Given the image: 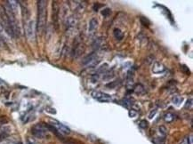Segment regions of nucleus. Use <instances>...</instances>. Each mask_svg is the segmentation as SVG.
Instances as JSON below:
<instances>
[{
  "label": "nucleus",
  "instance_id": "1",
  "mask_svg": "<svg viewBox=\"0 0 193 144\" xmlns=\"http://www.w3.org/2000/svg\"><path fill=\"white\" fill-rule=\"evenodd\" d=\"M47 16V4L46 1L39 0L38 1V20H37V29L39 33H42L45 29L46 24Z\"/></svg>",
  "mask_w": 193,
  "mask_h": 144
},
{
  "label": "nucleus",
  "instance_id": "2",
  "mask_svg": "<svg viewBox=\"0 0 193 144\" xmlns=\"http://www.w3.org/2000/svg\"><path fill=\"white\" fill-rule=\"evenodd\" d=\"M49 128L47 124H44L40 123L35 124L32 128H31V133L32 134L39 139H44L47 136L48 132H49Z\"/></svg>",
  "mask_w": 193,
  "mask_h": 144
},
{
  "label": "nucleus",
  "instance_id": "3",
  "mask_svg": "<svg viewBox=\"0 0 193 144\" xmlns=\"http://www.w3.org/2000/svg\"><path fill=\"white\" fill-rule=\"evenodd\" d=\"M36 22L33 20H30L26 23L25 26V34L27 38L30 41H35L36 38Z\"/></svg>",
  "mask_w": 193,
  "mask_h": 144
},
{
  "label": "nucleus",
  "instance_id": "4",
  "mask_svg": "<svg viewBox=\"0 0 193 144\" xmlns=\"http://www.w3.org/2000/svg\"><path fill=\"white\" fill-rule=\"evenodd\" d=\"M91 95H92V97L94 99H95V100L101 102V103H109V102L112 101V96L111 95H110L108 93H105L103 92H101V91H93Z\"/></svg>",
  "mask_w": 193,
  "mask_h": 144
},
{
  "label": "nucleus",
  "instance_id": "5",
  "mask_svg": "<svg viewBox=\"0 0 193 144\" xmlns=\"http://www.w3.org/2000/svg\"><path fill=\"white\" fill-rule=\"evenodd\" d=\"M51 126L56 131V133H61V134H70V128L57 120H52Z\"/></svg>",
  "mask_w": 193,
  "mask_h": 144
},
{
  "label": "nucleus",
  "instance_id": "6",
  "mask_svg": "<svg viewBox=\"0 0 193 144\" xmlns=\"http://www.w3.org/2000/svg\"><path fill=\"white\" fill-rule=\"evenodd\" d=\"M98 62H99V60H98L96 54L95 53H92L91 54H89L86 58H84L82 64L84 66H94V65L97 64Z\"/></svg>",
  "mask_w": 193,
  "mask_h": 144
},
{
  "label": "nucleus",
  "instance_id": "7",
  "mask_svg": "<svg viewBox=\"0 0 193 144\" xmlns=\"http://www.w3.org/2000/svg\"><path fill=\"white\" fill-rule=\"evenodd\" d=\"M10 134V128L8 126H1L0 127V142L6 139Z\"/></svg>",
  "mask_w": 193,
  "mask_h": 144
},
{
  "label": "nucleus",
  "instance_id": "8",
  "mask_svg": "<svg viewBox=\"0 0 193 144\" xmlns=\"http://www.w3.org/2000/svg\"><path fill=\"white\" fill-rule=\"evenodd\" d=\"M56 3L57 2H54V4H53V20L54 21V25L57 28L59 19V7Z\"/></svg>",
  "mask_w": 193,
  "mask_h": 144
},
{
  "label": "nucleus",
  "instance_id": "9",
  "mask_svg": "<svg viewBox=\"0 0 193 144\" xmlns=\"http://www.w3.org/2000/svg\"><path fill=\"white\" fill-rule=\"evenodd\" d=\"M165 69H166L165 66L160 62H155L153 67H152V72L155 73V74H158V73L164 72Z\"/></svg>",
  "mask_w": 193,
  "mask_h": 144
},
{
  "label": "nucleus",
  "instance_id": "10",
  "mask_svg": "<svg viewBox=\"0 0 193 144\" xmlns=\"http://www.w3.org/2000/svg\"><path fill=\"white\" fill-rule=\"evenodd\" d=\"M97 27H98V21L95 18H92L90 21H89V26H88V31L93 33L96 30Z\"/></svg>",
  "mask_w": 193,
  "mask_h": 144
},
{
  "label": "nucleus",
  "instance_id": "11",
  "mask_svg": "<svg viewBox=\"0 0 193 144\" xmlns=\"http://www.w3.org/2000/svg\"><path fill=\"white\" fill-rule=\"evenodd\" d=\"M77 24V20L73 17V16H70L67 20V26L69 29H73L76 27Z\"/></svg>",
  "mask_w": 193,
  "mask_h": 144
},
{
  "label": "nucleus",
  "instance_id": "12",
  "mask_svg": "<svg viewBox=\"0 0 193 144\" xmlns=\"http://www.w3.org/2000/svg\"><path fill=\"white\" fill-rule=\"evenodd\" d=\"M104 43V40L102 39V38H98L96 40H95V42L93 43V48L94 49H99L102 46Z\"/></svg>",
  "mask_w": 193,
  "mask_h": 144
},
{
  "label": "nucleus",
  "instance_id": "13",
  "mask_svg": "<svg viewBox=\"0 0 193 144\" xmlns=\"http://www.w3.org/2000/svg\"><path fill=\"white\" fill-rule=\"evenodd\" d=\"M175 116H174L173 113H170V112H167V113H166L165 115H164V120L166 121V122H167V123H171V122H173L174 120V118Z\"/></svg>",
  "mask_w": 193,
  "mask_h": 144
},
{
  "label": "nucleus",
  "instance_id": "14",
  "mask_svg": "<svg viewBox=\"0 0 193 144\" xmlns=\"http://www.w3.org/2000/svg\"><path fill=\"white\" fill-rule=\"evenodd\" d=\"M113 34H114V37L116 38L117 39H118V40H121V39L123 38V37H124V35H123L122 31H121L119 29H114Z\"/></svg>",
  "mask_w": 193,
  "mask_h": 144
},
{
  "label": "nucleus",
  "instance_id": "15",
  "mask_svg": "<svg viewBox=\"0 0 193 144\" xmlns=\"http://www.w3.org/2000/svg\"><path fill=\"white\" fill-rule=\"evenodd\" d=\"M182 102V98L179 97V96H175L174 99H173V103L176 106H179L181 103Z\"/></svg>",
  "mask_w": 193,
  "mask_h": 144
},
{
  "label": "nucleus",
  "instance_id": "16",
  "mask_svg": "<svg viewBox=\"0 0 193 144\" xmlns=\"http://www.w3.org/2000/svg\"><path fill=\"white\" fill-rule=\"evenodd\" d=\"M111 11L110 8H105V9H103V10L101 11V14H102L104 17H108V16L111 14Z\"/></svg>",
  "mask_w": 193,
  "mask_h": 144
},
{
  "label": "nucleus",
  "instance_id": "17",
  "mask_svg": "<svg viewBox=\"0 0 193 144\" xmlns=\"http://www.w3.org/2000/svg\"><path fill=\"white\" fill-rule=\"evenodd\" d=\"M139 126L142 128V129H146L148 127V122L146 120H142L140 123H139Z\"/></svg>",
  "mask_w": 193,
  "mask_h": 144
},
{
  "label": "nucleus",
  "instance_id": "18",
  "mask_svg": "<svg viewBox=\"0 0 193 144\" xmlns=\"http://www.w3.org/2000/svg\"><path fill=\"white\" fill-rule=\"evenodd\" d=\"M141 22L144 25V26H149L150 25V21L148 19L144 18V17H141Z\"/></svg>",
  "mask_w": 193,
  "mask_h": 144
},
{
  "label": "nucleus",
  "instance_id": "19",
  "mask_svg": "<svg viewBox=\"0 0 193 144\" xmlns=\"http://www.w3.org/2000/svg\"><path fill=\"white\" fill-rule=\"evenodd\" d=\"M191 109L192 108V99H190V100H188L187 101V103H186V104H185V109Z\"/></svg>",
  "mask_w": 193,
  "mask_h": 144
},
{
  "label": "nucleus",
  "instance_id": "20",
  "mask_svg": "<svg viewBox=\"0 0 193 144\" xmlns=\"http://www.w3.org/2000/svg\"><path fill=\"white\" fill-rule=\"evenodd\" d=\"M128 114H129L130 118H135L137 116V111H135V109H132V110L130 109L129 112H128Z\"/></svg>",
  "mask_w": 193,
  "mask_h": 144
},
{
  "label": "nucleus",
  "instance_id": "21",
  "mask_svg": "<svg viewBox=\"0 0 193 144\" xmlns=\"http://www.w3.org/2000/svg\"><path fill=\"white\" fill-rule=\"evenodd\" d=\"M159 132L162 133V135H166L167 134V129H166V127L165 126H160L159 127Z\"/></svg>",
  "mask_w": 193,
  "mask_h": 144
},
{
  "label": "nucleus",
  "instance_id": "22",
  "mask_svg": "<svg viewBox=\"0 0 193 144\" xmlns=\"http://www.w3.org/2000/svg\"><path fill=\"white\" fill-rule=\"evenodd\" d=\"M156 113H157V109H154V110H152L151 113H150V115H149V118L150 119H152L153 118H154V116L156 115Z\"/></svg>",
  "mask_w": 193,
  "mask_h": 144
},
{
  "label": "nucleus",
  "instance_id": "23",
  "mask_svg": "<svg viewBox=\"0 0 193 144\" xmlns=\"http://www.w3.org/2000/svg\"><path fill=\"white\" fill-rule=\"evenodd\" d=\"M180 144H190L189 143V140H188V137H186V138H184L181 142H180Z\"/></svg>",
  "mask_w": 193,
  "mask_h": 144
},
{
  "label": "nucleus",
  "instance_id": "24",
  "mask_svg": "<svg viewBox=\"0 0 193 144\" xmlns=\"http://www.w3.org/2000/svg\"><path fill=\"white\" fill-rule=\"evenodd\" d=\"M28 144H38L33 139H29L28 140Z\"/></svg>",
  "mask_w": 193,
  "mask_h": 144
},
{
  "label": "nucleus",
  "instance_id": "25",
  "mask_svg": "<svg viewBox=\"0 0 193 144\" xmlns=\"http://www.w3.org/2000/svg\"><path fill=\"white\" fill-rule=\"evenodd\" d=\"M2 46V39L0 38V47Z\"/></svg>",
  "mask_w": 193,
  "mask_h": 144
}]
</instances>
